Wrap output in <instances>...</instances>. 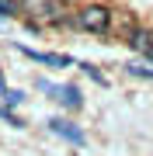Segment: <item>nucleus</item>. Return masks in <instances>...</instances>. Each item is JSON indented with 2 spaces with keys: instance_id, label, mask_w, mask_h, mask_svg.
I'll use <instances>...</instances> for the list:
<instances>
[{
  "instance_id": "obj_1",
  "label": "nucleus",
  "mask_w": 153,
  "mask_h": 156,
  "mask_svg": "<svg viewBox=\"0 0 153 156\" xmlns=\"http://www.w3.org/2000/svg\"><path fill=\"white\" fill-rule=\"evenodd\" d=\"M38 87L46 90L49 97H56L63 108H70V111H80V104H84V94L77 90V83H46V80H42Z\"/></svg>"
},
{
  "instance_id": "obj_2",
  "label": "nucleus",
  "mask_w": 153,
  "mask_h": 156,
  "mask_svg": "<svg viewBox=\"0 0 153 156\" xmlns=\"http://www.w3.org/2000/svg\"><path fill=\"white\" fill-rule=\"evenodd\" d=\"M77 24L84 31H104L108 28V7H84L77 17Z\"/></svg>"
},
{
  "instance_id": "obj_3",
  "label": "nucleus",
  "mask_w": 153,
  "mask_h": 156,
  "mask_svg": "<svg viewBox=\"0 0 153 156\" xmlns=\"http://www.w3.org/2000/svg\"><path fill=\"white\" fill-rule=\"evenodd\" d=\"M49 132H56V135H63V139H66V142H77V146H84V132H80L77 125L63 122V118H52V122H49Z\"/></svg>"
},
{
  "instance_id": "obj_4",
  "label": "nucleus",
  "mask_w": 153,
  "mask_h": 156,
  "mask_svg": "<svg viewBox=\"0 0 153 156\" xmlns=\"http://www.w3.org/2000/svg\"><path fill=\"white\" fill-rule=\"evenodd\" d=\"M28 59L46 62V66H70V56H56V52H35V49H21Z\"/></svg>"
},
{
  "instance_id": "obj_5",
  "label": "nucleus",
  "mask_w": 153,
  "mask_h": 156,
  "mask_svg": "<svg viewBox=\"0 0 153 156\" xmlns=\"http://www.w3.org/2000/svg\"><path fill=\"white\" fill-rule=\"evenodd\" d=\"M11 14H17V4L14 0H0V17H11Z\"/></svg>"
},
{
  "instance_id": "obj_6",
  "label": "nucleus",
  "mask_w": 153,
  "mask_h": 156,
  "mask_svg": "<svg viewBox=\"0 0 153 156\" xmlns=\"http://www.w3.org/2000/svg\"><path fill=\"white\" fill-rule=\"evenodd\" d=\"M129 73H132V76H143V80H153V69L150 66H129Z\"/></svg>"
},
{
  "instance_id": "obj_7",
  "label": "nucleus",
  "mask_w": 153,
  "mask_h": 156,
  "mask_svg": "<svg viewBox=\"0 0 153 156\" xmlns=\"http://www.w3.org/2000/svg\"><path fill=\"white\" fill-rule=\"evenodd\" d=\"M0 118H4L7 125H14V128H21V118H17V115H11V111H7V108H0Z\"/></svg>"
},
{
  "instance_id": "obj_8",
  "label": "nucleus",
  "mask_w": 153,
  "mask_h": 156,
  "mask_svg": "<svg viewBox=\"0 0 153 156\" xmlns=\"http://www.w3.org/2000/svg\"><path fill=\"white\" fill-rule=\"evenodd\" d=\"M7 94H11V90H7V83H4V76H0V97L7 101Z\"/></svg>"
}]
</instances>
